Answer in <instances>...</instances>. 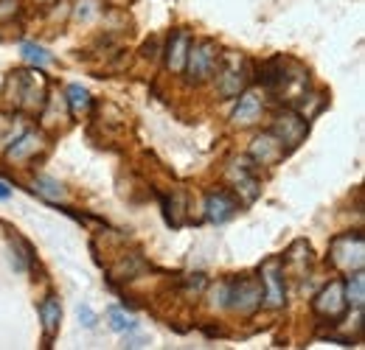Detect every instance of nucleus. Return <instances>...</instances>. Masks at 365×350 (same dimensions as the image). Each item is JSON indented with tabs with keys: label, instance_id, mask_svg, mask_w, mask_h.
<instances>
[{
	"label": "nucleus",
	"instance_id": "obj_1",
	"mask_svg": "<svg viewBox=\"0 0 365 350\" xmlns=\"http://www.w3.org/2000/svg\"><path fill=\"white\" fill-rule=\"evenodd\" d=\"M259 82L267 92L278 95L281 104H298L309 92V73L284 56H273L259 65Z\"/></svg>",
	"mask_w": 365,
	"mask_h": 350
},
{
	"label": "nucleus",
	"instance_id": "obj_2",
	"mask_svg": "<svg viewBox=\"0 0 365 350\" xmlns=\"http://www.w3.org/2000/svg\"><path fill=\"white\" fill-rule=\"evenodd\" d=\"M3 98L17 110V112H43L48 101V79L34 70H11L3 85Z\"/></svg>",
	"mask_w": 365,
	"mask_h": 350
},
{
	"label": "nucleus",
	"instance_id": "obj_3",
	"mask_svg": "<svg viewBox=\"0 0 365 350\" xmlns=\"http://www.w3.org/2000/svg\"><path fill=\"white\" fill-rule=\"evenodd\" d=\"M214 306L239 314H253L262 308V283L256 277H233L214 289Z\"/></svg>",
	"mask_w": 365,
	"mask_h": 350
},
{
	"label": "nucleus",
	"instance_id": "obj_4",
	"mask_svg": "<svg viewBox=\"0 0 365 350\" xmlns=\"http://www.w3.org/2000/svg\"><path fill=\"white\" fill-rule=\"evenodd\" d=\"M329 263L340 272H357L365 263V238L360 233H340L329 244Z\"/></svg>",
	"mask_w": 365,
	"mask_h": 350
},
{
	"label": "nucleus",
	"instance_id": "obj_5",
	"mask_svg": "<svg viewBox=\"0 0 365 350\" xmlns=\"http://www.w3.org/2000/svg\"><path fill=\"white\" fill-rule=\"evenodd\" d=\"M250 82L247 59L242 53H220L217 62V92L222 98H236Z\"/></svg>",
	"mask_w": 365,
	"mask_h": 350
},
{
	"label": "nucleus",
	"instance_id": "obj_6",
	"mask_svg": "<svg viewBox=\"0 0 365 350\" xmlns=\"http://www.w3.org/2000/svg\"><path fill=\"white\" fill-rule=\"evenodd\" d=\"M217 62H220V45L214 43V40H191L182 73H188V79L200 85V82L214 76Z\"/></svg>",
	"mask_w": 365,
	"mask_h": 350
},
{
	"label": "nucleus",
	"instance_id": "obj_7",
	"mask_svg": "<svg viewBox=\"0 0 365 350\" xmlns=\"http://www.w3.org/2000/svg\"><path fill=\"white\" fill-rule=\"evenodd\" d=\"M270 132L278 137V143L284 146V152L289 154V152H295V149L304 143V137L309 134V124H307V118H304L298 110H284V112L275 115Z\"/></svg>",
	"mask_w": 365,
	"mask_h": 350
},
{
	"label": "nucleus",
	"instance_id": "obj_8",
	"mask_svg": "<svg viewBox=\"0 0 365 350\" xmlns=\"http://www.w3.org/2000/svg\"><path fill=\"white\" fill-rule=\"evenodd\" d=\"M262 283V303L267 308H281L287 303V280H284V263L281 258H267L259 269Z\"/></svg>",
	"mask_w": 365,
	"mask_h": 350
},
{
	"label": "nucleus",
	"instance_id": "obj_9",
	"mask_svg": "<svg viewBox=\"0 0 365 350\" xmlns=\"http://www.w3.org/2000/svg\"><path fill=\"white\" fill-rule=\"evenodd\" d=\"M312 311L318 314L320 319L326 322H337L346 317L349 311V303H346V295H343V280H331L320 289L312 300Z\"/></svg>",
	"mask_w": 365,
	"mask_h": 350
},
{
	"label": "nucleus",
	"instance_id": "obj_10",
	"mask_svg": "<svg viewBox=\"0 0 365 350\" xmlns=\"http://www.w3.org/2000/svg\"><path fill=\"white\" fill-rule=\"evenodd\" d=\"M46 149V137H43V132L37 129H23L11 143H9V149H6V160L9 163H29L31 157H37L40 152Z\"/></svg>",
	"mask_w": 365,
	"mask_h": 350
},
{
	"label": "nucleus",
	"instance_id": "obj_11",
	"mask_svg": "<svg viewBox=\"0 0 365 350\" xmlns=\"http://www.w3.org/2000/svg\"><path fill=\"white\" fill-rule=\"evenodd\" d=\"M262 110H264V101L256 90H242L239 92V101H236V110L230 115V121L236 127H253L259 118H262Z\"/></svg>",
	"mask_w": 365,
	"mask_h": 350
},
{
	"label": "nucleus",
	"instance_id": "obj_12",
	"mask_svg": "<svg viewBox=\"0 0 365 350\" xmlns=\"http://www.w3.org/2000/svg\"><path fill=\"white\" fill-rule=\"evenodd\" d=\"M284 154H287V152H284V146L278 143V137H275L273 132H262V134L253 140L247 157L253 160V166H275Z\"/></svg>",
	"mask_w": 365,
	"mask_h": 350
},
{
	"label": "nucleus",
	"instance_id": "obj_13",
	"mask_svg": "<svg viewBox=\"0 0 365 350\" xmlns=\"http://www.w3.org/2000/svg\"><path fill=\"white\" fill-rule=\"evenodd\" d=\"M236 211H239V199L228 191H214L205 196V219L214 221V224L233 219Z\"/></svg>",
	"mask_w": 365,
	"mask_h": 350
},
{
	"label": "nucleus",
	"instance_id": "obj_14",
	"mask_svg": "<svg viewBox=\"0 0 365 350\" xmlns=\"http://www.w3.org/2000/svg\"><path fill=\"white\" fill-rule=\"evenodd\" d=\"M233 185H236V193L245 196V202H253L259 196V176L253 174V160L250 157H242L239 163H233Z\"/></svg>",
	"mask_w": 365,
	"mask_h": 350
},
{
	"label": "nucleus",
	"instance_id": "obj_15",
	"mask_svg": "<svg viewBox=\"0 0 365 350\" xmlns=\"http://www.w3.org/2000/svg\"><path fill=\"white\" fill-rule=\"evenodd\" d=\"M188 45H191V34H188L185 28H178V31L169 37V45H166V68H169L172 73H182V70H185Z\"/></svg>",
	"mask_w": 365,
	"mask_h": 350
},
{
	"label": "nucleus",
	"instance_id": "obj_16",
	"mask_svg": "<svg viewBox=\"0 0 365 350\" xmlns=\"http://www.w3.org/2000/svg\"><path fill=\"white\" fill-rule=\"evenodd\" d=\"M40 319H43V334H46V345L53 342V336L59 334V322H62V303L56 295H48L40 303Z\"/></svg>",
	"mask_w": 365,
	"mask_h": 350
},
{
	"label": "nucleus",
	"instance_id": "obj_17",
	"mask_svg": "<svg viewBox=\"0 0 365 350\" xmlns=\"http://www.w3.org/2000/svg\"><path fill=\"white\" fill-rule=\"evenodd\" d=\"M343 295H346L349 308L363 311V306H365V275H363V269L349 272V277L343 280Z\"/></svg>",
	"mask_w": 365,
	"mask_h": 350
},
{
	"label": "nucleus",
	"instance_id": "obj_18",
	"mask_svg": "<svg viewBox=\"0 0 365 350\" xmlns=\"http://www.w3.org/2000/svg\"><path fill=\"white\" fill-rule=\"evenodd\" d=\"M284 263V269H295V275L301 277L307 269H309V263H312V250H309V244L307 241H295L289 250H287V255L281 258Z\"/></svg>",
	"mask_w": 365,
	"mask_h": 350
},
{
	"label": "nucleus",
	"instance_id": "obj_19",
	"mask_svg": "<svg viewBox=\"0 0 365 350\" xmlns=\"http://www.w3.org/2000/svg\"><path fill=\"white\" fill-rule=\"evenodd\" d=\"M11 263H14L17 272H29V269L34 266V250H31V244H29L26 238H20V235L11 238Z\"/></svg>",
	"mask_w": 365,
	"mask_h": 350
},
{
	"label": "nucleus",
	"instance_id": "obj_20",
	"mask_svg": "<svg viewBox=\"0 0 365 350\" xmlns=\"http://www.w3.org/2000/svg\"><path fill=\"white\" fill-rule=\"evenodd\" d=\"M34 193H40L48 202H62L65 199V185L59 179H53V176L40 174L34 176Z\"/></svg>",
	"mask_w": 365,
	"mask_h": 350
},
{
	"label": "nucleus",
	"instance_id": "obj_21",
	"mask_svg": "<svg viewBox=\"0 0 365 350\" xmlns=\"http://www.w3.org/2000/svg\"><path fill=\"white\" fill-rule=\"evenodd\" d=\"M68 107H71V115H88L91 112V107H93V98H91V92L82 88V85H71L68 88Z\"/></svg>",
	"mask_w": 365,
	"mask_h": 350
},
{
	"label": "nucleus",
	"instance_id": "obj_22",
	"mask_svg": "<svg viewBox=\"0 0 365 350\" xmlns=\"http://www.w3.org/2000/svg\"><path fill=\"white\" fill-rule=\"evenodd\" d=\"M20 53H23V59H26L29 65H34V68H48V65L53 62V56L48 53L43 45H37V43H23L20 45Z\"/></svg>",
	"mask_w": 365,
	"mask_h": 350
},
{
	"label": "nucleus",
	"instance_id": "obj_23",
	"mask_svg": "<svg viewBox=\"0 0 365 350\" xmlns=\"http://www.w3.org/2000/svg\"><path fill=\"white\" fill-rule=\"evenodd\" d=\"M160 202H163V211H166V221H169L172 227H180L182 211H185V199H182L180 191H175V193H172V199H169V196H163Z\"/></svg>",
	"mask_w": 365,
	"mask_h": 350
},
{
	"label": "nucleus",
	"instance_id": "obj_24",
	"mask_svg": "<svg viewBox=\"0 0 365 350\" xmlns=\"http://www.w3.org/2000/svg\"><path fill=\"white\" fill-rule=\"evenodd\" d=\"M23 132V127H20V118L14 115V112H0V146H9L17 134Z\"/></svg>",
	"mask_w": 365,
	"mask_h": 350
},
{
	"label": "nucleus",
	"instance_id": "obj_25",
	"mask_svg": "<svg viewBox=\"0 0 365 350\" xmlns=\"http://www.w3.org/2000/svg\"><path fill=\"white\" fill-rule=\"evenodd\" d=\"M101 0H79L76 3V20L79 23H93L96 17H101Z\"/></svg>",
	"mask_w": 365,
	"mask_h": 350
},
{
	"label": "nucleus",
	"instance_id": "obj_26",
	"mask_svg": "<svg viewBox=\"0 0 365 350\" xmlns=\"http://www.w3.org/2000/svg\"><path fill=\"white\" fill-rule=\"evenodd\" d=\"M107 317H110V328H113L115 334H130V331H135V322H133L121 308H110Z\"/></svg>",
	"mask_w": 365,
	"mask_h": 350
},
{
	"label": "nucleus",
	"instance_id": "obj_27",
	"mask_svg": "<svg viewBox=\"0 0 365 350\" xmlns=\"http://www.w3.org/2000/svg\"><path fill=\"white\" fill-rule=\"evenodd\" d=\"M17 0H0V26L3 23H9V20H14L17 17Z\"/></svg>",
	"mask_w": 365,
	"mask_h": 350
},
{
	"label": "nucleus",
	"instance_id": "obj_28",
	"mask_svg": "<svg viewBox=\"0 0 365 350\" xmlns=\"http://www.w3.org/2000/svg\"><path fill=\"white\" fill-rule=\"evenodd\" d=\"M79 319L85 328H96V314H93L91 306H79Z\"/></svg>",
	"mask_w": 365,
	"mask_h": 350
},
{
	"label": "nucleus",
	"instance_id": "obj_29",
	"mask_svg": "<svg viewBox=\"0 0 365 350\" xmlns=\"http://www.w3.org/2000/svg\"><path fill=\"white\" fill-rule=\"evenodd\" d=\"M11 196V191H9V185L6 182H0V199H9Z\"/></svg>",
	"mask_w": 365,
	"mask_h": 350
},
{
	"label": "nucleus",
	"instance_id": "obj_30",
	"mask_svg": "<svg viewBox=\"0 0 365 350\" xmlns=\"http://www.w3.org/2000/svg\"><path fill=\"white\" fill-rule=\"evenodd\" d=\"M34 3H40V6H51L53 0H34Z\"/></svg>",
	"mask_w": 365,
	"mask_h": 350
}]
</instances>
